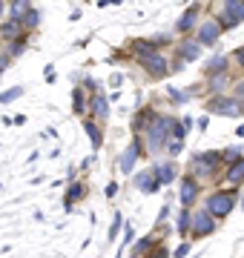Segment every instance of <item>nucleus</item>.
Returning <instances> with one entry per match:
<instances>
[{
	"label": "nucleus",
	"mask_w": 244,
	"mask_h": 258,
	"mask_svg": "<svg viewBox=\"0 0 244 258\" xmlns=\"http://www.w3.org/2000/svg\"><path fill=\"white\" fill-rule=\"evenodd\" d=\"M164 147H167V152H169V155L175 158V155H181V152H184V141H175V138H172V141H167Z\"/></svg>",
	"instance_id": "2f4dec72"
},
{
	"label": "nucleus",
	"mask_w": 244,
	"mask_h": 258,
	"mask_svg": "<svg viewBox=\"0 0 244 258\" xmlns=\"http://www.w3.org/2000/svg\"><path fill=\"white\" fill-rule=\"evenodd\" d=\"M221 15L233 18L235 23H244V0H221Z\"/></svg>",
	"instance_id": "f8f14e48"
},
{
	"label": "nucleus",
	"mask_w": 244,
	"mask_h": 258,
	"mask_svg": "<svg viewBox=\"0 0 244 258\" xmlns=\"http://www.w3.org/2000/svg\"><path fill=\"white\" fill-rule=\"evenodd\" d=\"M167 43H169V37H167V35H155V37H150V46H152V49L167 46Z\"/></svg>",
	"instance_id": "f704fd0d"
},
{
	"label": "nucleus",
	"mask_w": 244,
	"mask_h": 258,
	"mask_svg": "<svg viewBox=\"0 0 244 258\" xmlns=\"http://www.w3.org/2000/svg\"><path fill=\"white\" fill-rule=\"evenodd\" d=\"M20 95H23V86H12L6 92H0V103H12L15 98H20Z\"/></svg>",
	"instance_id": "c756f323"
},
{
	"label": "nucleus",
	"mask_w": 244,
	"mask_h": 258,
	"mask_svg": "<svg viewBox=\"0 0 244 258\" xmlns=\"http://www.w3.org/2000/svg\"><path fill=\"white\" fill-rule=\"evenodd\" d=\"M218 166H221L218 152H198V155H193V161H190V175L196 178V181L198 178H216Z\"/></svg>",
	"instance_id": "f257e3e1"
},
{
	"label": "nucleus",
	"mask_w": 244,
	"mask_h": 258,
	"mask_svg": "<svg viewBox=\"0 0 244 258\" xmlns=\"http://www.w3.org/2000/svg\"><path fill=\"white\" fill-rule=\"evenodd\" d=\"M84 129H86V135H89V141H92V149H101V147H103V132H101V126H98L92 118H84Z\"/></svg>",
	"instance_id": "f3484780"
},
{
	"label": "nucleus",
	"mask_w": 244,
	"mask_h": 258,
	"mask_svg": "<svg viewBox=\"0 0 244 258\" xmlns=\"http://www.w3.org/2000/svg\"><path fill=\"white\" fill-rule=\"evenodd\" d=\"M20 23L18 20H6V23H0V40H15V37H20Z\"/></svg>",
	"instance_id": "4be33fe9"
},
{
	"label": "nucleus",
	"mask_w": 244,
	"mask_h": 258,
	"mask_svg": "<svg viewBox=\"0 0 244 258\" xmlns=\"http://www.w3.org/2000/svg\"><path fill=\"white\" fill-rule=\"evenodd\" d=\"M84 192H86V186L81 184V181H72L69 184V189H66V198H64V210L66 212H72V207H75L81 198H84Z\"/></svg>",
	"instance_id": "ddd939ff"
},
{
	"label": "nucleus",
	"mask_w": 244,
	"mask_h": 258,
	"mask_svg": "<svg viewBox=\"0 0 244 258\" xmlns=\"http://www.w3.org/2000/svg\"><path fill=\"white\" fill-rule=\"evenodd\" d=\"M213 232H216V218L207 210L196 212L193 221H190V235H193V238H204V235H213Z\"/></svg>",
	"instance_id": "423d86ee"
},
{
	"label": "nucleus",
	"mask_w": 244,
	"mask_h": 258,
	"mask_svg": "<svg viewBox=\"0 0 244 258\" xmlns=\"http://www.w3.org/2000/svg\"><path fill=\"white\" fill-rule=\"evenodd\" d=\"M89 112H92L95 118H101V120H106V118H109V106H106V95L95 92V95H92V106H89Z\"/></svg>",
	"instance_id": "a211bd4d"
},
{
	"label": "nucleus",
	"mask_w": 244,
	"mask_h": 258,
	"mask_svg": "<svg viewBox=\"0 0 244 258\" xmlns=\"http://www.w3.org/2000/svg\"><path fill=\"white\" fill-rule=\"evenodd\" d=\"M130 258H141V255H135V252H132V255H130Z\"/></svg>",
	"instance_id": "a18cd8bd"
},
{
	"label": "nucleus",
	"mask_w": 244,
	"mask_h": 258,
	"mask_svg": "<svg viewBox=\"0 0 244 258\" xmlns=\"http://www.w3.org/2000/svg\"><path fill=\"white\" fill-rule=\"evenodd\" d=\"M130 49H132V55H135V57H141V55H147V52H152L150 40H135Z\"/></svg>",
	"instance_id": "7c9ffc66"
},
{
	"label": "nucleus",
	"mask_w": 244,
	"mask_h": 258,
	"mask_svg": "<svg viewBox=\"0 0 244 258\" xmlns=\"http://www.w3.org/2000/svg\"><path fill=\"white\" fill-rule=\"evenodd\" d=\"M227 184H230V186L244 184V155H241V158H235L233 164L227 166Z\"/></svg>",
	"instance_id": "4468645a"
},
{
	"label": "nucleus",
	"mask_w": 244,
	"mask_h": 258,
	"mask_svg": "<svg viewBox=\"0 0 244 258\" xmlns=\"http://www.w3.org/2000/svg\"><path fill=\"white\" fill-rule=\"evenodd\" d=\"M233 60H235L238 66H244V46H238V49L233 52Z\"/></svg>",
	"instance_id": "ea45409f"
},
{
	"label": "nucleus",
	"mask_w": 244,
	"mask_h": 258,
	"mask_svg": "<svg viewBox=\"0 0 244 258\" xmlns=\"http://www.w3.org/2000/svg\"><path fill=\"white\" fill-rule=\"evenodd\" d=\"M224 83H230V75L221 72V75H210V83H207V89L213 95H224Z\"/></svg>",
	"instance_id": "5701e85b"
},
{
	"label": "nucleus",
	"mask_w": 244,
	"mask_h": 258,
	"mask_svg": "<svg viewBox=\"0 0 244 258\" xmlns=\"http://www.w3.org/2000/svg\"><path fill=\"white\" fill-rule=\"evenodd\" d=\"M86 106H89V103H86V98H84V89H75V92H72V112H75V115H84Z\"/></svg>",
	"instance_id": "393cba45"
},
{
	"label": "nucleus",
	"mask_w": 244,
	"mask_h": 258,
	"mask_svg": "<svg viewBox=\"0 0 244 258\" xmlns=\"http://www.w3.org/2000/svg\"><path fill=\"white\" fill-rule=\"evenodd\" d=\"M152 247H155V244H152V235H147V238H141L138 244H135L132 252H135V255H141V252H147V249H152Z\"/></svg>",
	"instance_id": "473e14b6"
},
{
	"label": "nucleus",
	"mask_w": 244,
	"mask_h": 258,
	"mask_svg": "<svg viewBox=\"0 0 244 258\" xmlns=\"http://www.w3.org/2000/svg\"><path fill=\"white\" fill-rule=\"evenodd\" d=\"M121 227H124V215H121V212H115L112 227H109V232H106V238H109V241H115V238H118V232H121Z\"/></svg>",
	"instance_id": "bb28decb"
},
{
	"label": "nucleus",
	"mask_w": 244,
	"mask_h": 258,
	"mask_svg": "<svg viewBox=\"0 0 244 258\" xmlns=\"http://www.w3.org/2000/svg\"><path fill=\"white\" fill-rule=\"evenodd\" d=\"M150 258H169V249L158 244V247H152V249H150Z\"/></svg>",
	"instance_id": "c9c22d12"
},
{
	"label": "nucleus",
	"mask_w": 244,
	"mask_h": 258,
	"mask_svg": "<svg viewBox=\"0 0 244 258\" xmlns=\"http://www.w3.org/2000/svg\"><path fill=\"white\" fill-rule=\"evenodd\" d=\"M6 63H9V57H6V60H0V75H3V69H6Z\"/></svg>",
	"instance_id": "c03bdc74"
},
{
	"label": "nucleus",
	"mask_w": 244,
	"mask_h": 258,
	"mask_svg": "<svg viewBox=\"0 0 244 258\" xmlns=\"http://www.w3.org/2000/svg\"><path fill=\"white\" fill-rule=\"evenodd\" d=\"M190 221H193V215L187 212V207H181L178 218H175V230H178L181 235H190Z\"/></svg>",
	"instance_id": "b1692460"
},
{
	"label": "nucleus",
	"mask_w": 244,
	"mask_h": 258,
	"mask_svg": "<svg viewBox=\"0 0 244 258\" xmlns=\"http://www.w3.org/2000/svg\"><path fill=\"white\" fill-rule=\"evenodd\" d=\"M84 89H89V92H98V81H92V78H86V81H84Z\"/></svg>",
	"instance_id": "a19ab883"
},
{
	"label": "nucleus",
	"mask_w": 244,
	"mask_h": 258,
	"mask_svg": "<svg viewBox=\"0 0 244 258\" xmlns=\"http://www.w3.org/2000/svg\"><path fill=\"white\" fill-rule=\"evenodd\" d=\"M32 9V0H12L9 3V20H23V15Z\"/></svg>",
	"instance_id": "aec40b11"
},
{
	"label": "nucleus",
	"mask_w": 244,
	"mask_h": 258,
	"mask_svg": "<svg viewBox=\"0 0 244 258\" xmlns=\"http://www.w3.org/2000/svg\"><path fill=\"white\" fill-rule=\"evenodd\" d=\"M23 52H26V37L20 35V37H15V40H12L9 57H18V55H23Z\"/></svg>",
	"instance_id": "c85d7f7f"
},
{
	"label": "nucleus",
	"mask_w": 244,
	"mask_h": 258,
	"mask_svg": "<svg viewBox=\"0 0 244 258\" xmlns=\"http://www.w3.org/2000/svg\"><path fill=\"white\" fill-rule=\"evenodd\" d=\"M172 123H175V120L169 118V115H155V118L150 120V126L144 129V132H150V152H158V149L169 141Z\"/></svg>",
	"instance_id": "f03ea898"
},
{
	"label": "nucleus",
	"mask_w": 244,
	"mask_h": 258,
	"mask_svg": "<svg viewBox=\"0 0 244 258\" xmlns=\"http://www.w3.org/2000/svg\"><path fill=\"white\" fill-rule=\"evenodd\" d=\"M207 115H224V118H241L244 106L235 98H227V95H213L210 101L204 103Z\"/></svg>",
	"instance_id": "7ed1b4c3"
},
{
	"label": "nucleus",
	"mask_w": 244,
	"mask_h": 258,
	"mask_svg": "<svg viewBox=\"0 0 244 258\" xmlns=\"http://www.w3.org/2000/svg\"><path fill=\"white\" fill-rule=\"evenodd\" d=\"M198 192H201V186H198L196 178H193V175H184V178H181V186H178V201H181V207L196 204Z\"/></svg>",
	"instance_id": "1a4fd4ad"
},
{
	"label": "nucleus",
	"mask_w": 244,
	"mask_h": 258,
	"mask_svg": "<svg viewBox=\"0 0 244 258\" xmlns=\"http://www.w3.org/2000/svg\"><path fill=\"white\" fill-rule=\"evenodd\" d=\"M152 172H155V178L161 181V186L172 184V181H175V175H178L172 164H155V166H152Z\"/></svg>",
	"instance_id": "dca6fc26"
},
{
	"label": "nucleus",
	"mask_w": 244,
	"mask_h": 258,
	"mask_svg": "<svg viewBox=\"0 0 244 258\" xmlns=\"http://www.w3.org/2000/svg\"><path fill=\"white\" fill-rule=\"evenodd\" d=\"M190 249H193V247H190L187 241H184V244H178V247H175V258H187Z\"/></svg>",
	"instance_id": "e433bc0d"
},
{
	"label": "nucleus",
	"mask_w": 244,
	"mask_h": 258,
	"mask_svg": "<svg viewBox=\"0 0 244 258\" xmlns=\"http://www.w3.org/2000/svg\"><path fill=\"white\" fill-rule=\"evenodd\" d=\"M235 198H238V195H235L233 189H230V192H227V189H221V192H213L210 198H207L204 210L210 212L213 218H227V215L233 212V207H235Z\"/></svg>",
	"instance_id": "20e7f679"
},
{
	"label": "nucleus",
	"mask_w": 244,
	"mask_h": 258,
	"mask_svg": "<svg viewBox=\"0 0 244 258\" xmlns=\"http://www.w3.org/2000/svg\"><path fill=\"white\" fill-rule=\"evenodd\" d=\"M218 37H221V26L216 23V18H207L201 26H198V37L196 43L198 46H216Z\"/></svg>",
	"instance_id": "0eeeda50"
},
{
	"label": "nucleus",
	"mask_w": 244,
	"mask_h": 258,
	"mask_svg": "<svg viewBox=\"0 0 244 258\" xmlns=\"http://www.w3.org/2000/svg\"><path fill=\"white\" fill-rule=\"evenodd\" d=\"M218 158H221V161H227V164H233L235 158H241V147H227V149H221V152H218Z\"/></svg>",
	"instance_id": "cd10ccee"
},
{
	"label": "nucleus",
	"mask_w": 244,
	"mask_h": 258,
	"mask_svg": "<svg viewBox=\"0 0 244 258\" xmlns=\"http://www.w3.org/2000/svg\"><path fill=\"white\" fill-rule=\"evenodd\" d=\"M227 69H230V60H227L224 55H216L210 63L204 66V75L210 78V75H221V72H227Z\"/></svg>",
	"instance_id": "412c9836"
},
{
	"label": "nucleus",
	"mask_w": 244,
	"mask_h": 258,
	"mask_svg": "<svg viewBox=\"0 0 244 258\" xmlns=\"http://www.w3.org/2000/svg\"><path fill=\"white\" fill-rule=\"evenodd\" d=\"M138 60V66H141L144 72L150 75V78H167L169 75V63H167V57L161 55L158 49H152V52H147V55H141V57H135Z\"/></svg>",
	"instance_id": "39448f33"
},
{
	"label": "nucleus",
	"mask_w": 244,
	"mask_h": 258,
	"mask_svg": "<svg viewBox=\"0 0 244 258\" xmlns=\"http://www.w3.org/2000/svg\"><path fill=\"white\" fill-rule=\"evenodd\" d=\"M152 118H155V112H152L150 106H144L141 112H135V118H132V132H135V135H141L144 129L150 126Z\"/></svg>",
	"instance_id": "2eb2a0df"
},
{
	"label": "nucleus",
	"mask_w": 244,
	"mask_h": 258,
	"mask_svg": "<svg viewBox=\"0 0 244 258\" xmlns=\"http://www.w3.org/2000/svg\"><path fill=\"white\" fill-rule=\"evenodd\" d=\"M130 241H132V230H130V227H127V232H124V244H121V249L127 247V244H130Z\"/></svg>",
	"instance_id": "37998d69"
},
{
	"label": "nucleus",
	"mask_w": 244,
	"mask_h": 258,
	"mask_svg": "<svg viewBox=\"0 0 244 258\" xmlns=\"http://www.w3.org/2000/svg\"><path fill=\"white\" fill-rule=\"evenodd\" d=\"M141 155H147V152H144V141H141V135H135L132 144H130V149L121 155V169L127 172V175L132 172V166H135V161H138Z\"/></svg>",
	"instance_id": "6e6552de"
},
{
	"label": "nucleus",
	"mask_w": 244,
	"mask_h": 258,
	"mask_svg": "<svg viewBox=\"0 0 244 258\" xmlns=\"http://www.w3.org/2000/svg\"><path fill=\"white\" fill-rule=\"evenodd\" d=\"M198 15H201V6H190L184 15L178 18V23H175V29H178L181 35H187V32H193V29L198 26Z\"/></svg>",
	"instance_id": "9b49d317"
},
{
	"label": "nucleus",
	"mask_w": 244,
	"mask_h": 258,
	"mask_svg": "<svg viewBox=\"0 0 244 258\" xmlns=\"http://www.w3.org/2000/svg\"><path fill=\"white\" fill-rule=\"evenodd\" d=\"M207 126H210V115H201V118H198V129H201V132H204Z\"/></svg>",
	"instance_id": "79ce46f5"
},
{
	"label": "nucleus",
	"mask_w": 244,
	"mask_h": 258,
	"mask_svg": "<svg viewBox=\"0 0 244 258\" xmlns=\"http://www.w3.org/2000/svg\"><path fill=\"white\" fill-rule=\"evenodd\" d=\"M201 55V46H198L196 40H181L178 43V57L181 60H198Z\"/></svg>",
	"instance_id": "6ab92c4d"
},
{
	"label": "nucleus",
	"mask_w": 244,
	"mask_h": 258,
	"mask_svg": "<svg viewBox=\"0 0 244 258\" xmlns=\"http://www.w3.org/2000/svg\"><path fill=\"white\" fill-rule=\"evenodd\" d=\"M235 101H238V103L244 106V81L235 83Z\"/></svg>",
	"instance_id": "4c0bfd02"
},
{
	"label": "nucleus",
	"mask_w": 244,
	"mask_h": 258,
	"mask_svg": "<svg viewBox=\"0 0 244 258\" xmlns=\"http://www.w3.org/2000/svg\"><path fill=\"white\" fill-rule=\"evenodd\" d=\"M169 98L175 103H187L190 101V92H178V89H169Z\"/></svg>",
	"instance_id": "72a5a7b5"
},
{
	"label": "nucleus",
	"mask_w": 244,
	"mask_h": 258,
	"mask_svg": "<svg viewBox=\"0 0 244 258\" xmlns=\"http://www.w3.org/2000/svg\"><path fill=\"white\" fill-rule=\"evenodd\" d=\"M40 23V12L38 9H29L26 15H23V20H20V26H26V29H35Z\"/></svg>",
	"instance_id": "a878e982"
},
{
	"label": "nucleus",
	"mask_w": 244,
	"mask_h": 258,
	"mask_svg": "<svg viewBox=\"0 0 244 258\" xmlns=\"http://www.w3.org/2000/svg\"><path fill=\"white\" fill-rule=\"evenodd\" d=\"M135 186H138L141 192H147V195H155L161 189V181L155 178L152 169H144V172H135Z\"/></svg>",
	"instance_id": "9d476101"
},
{
	"label": "nucleus",
	"mask_w": 244,
	"mask_h": 258,
	"mask_svg": "<svg viewBox=\"0 0 244 258\" xmlns=\"http://www.w3.org/2000/svg\"><path fill=\"white\" fill-rule=\"evenodd\" d=\"M115 195H118V184H115V181H109V184H106V198L112 201Z\"/></svg>",
	"instance_id": "58836bf2"
}]
</instances>
